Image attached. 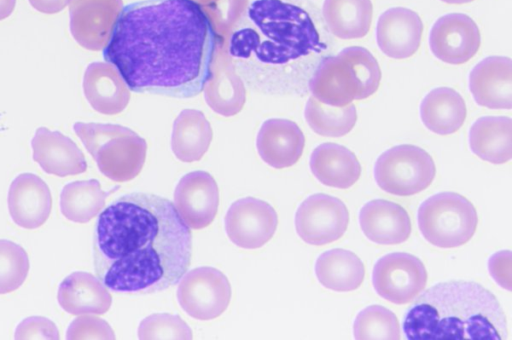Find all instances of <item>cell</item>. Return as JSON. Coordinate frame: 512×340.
I'll return each mask as SVG.
<instances>
[{
  "instance_id": "6da1fadb",
  "label": "cell",
  "mask_w": 512,
  "mask_h": 340,
  "mask_svg": "<svg viewBox=\"0 0 512 340\" xmlns=\"http://www.w3.org/2000/svg\"><path fill=\"white\" fill-rule=\"evenodd\" d=\"M219 42L192 0H142L123 8L103 57L134 92L190 98L203 90Z\"/></svg>"
},
{
  "instance_id": "7a4b0ae2",
  "label": "cell",
  "mask_w": 512,
  "mask_h": 340,
  "mask_svg": "<svg viewBox=\"0 0 512 340\" xmlns=\"http://www.w3.org/2000/svg\"><path fill=\"white\" fill-rule=\"evenodd\" d=\"M192 235L170 200L124 194L99 215L93 238L94 270L111 291L160 292L188 271Z\"/></svg>"
},
{
  "instance_id": "3957f363",
  "label": "cell",
  "mask_w": 512,
  "mask_h": 340,
  "mask_svg": "<svg viewBox=\"0 0 512 340\" xmlns=\"http://www.w3.org/2000/svg\"><path fill=\"white\" fill-rule=\"evenodd\" d=\"M228 37L227 54L244 83L269 95L303 93L327 45L303 8L254 0Z\"/></svg>"
},
{
  "instance_id": "277c9868",
  "label": "cell",
  "mask_w": 512,
  "mask_h": 340,
  "mask_svg": "<svg viewBox=\"0 0 512 340\" xmlns=\"http://www.w3.org/2000/svg\"><path fill=\"white\" fill-rule=\"evenodd\" d=\"M409 340L507 339L506 316L496 297L470 281L441 282L422 293L406 312Z\"/></svg>"
},
{
  "instance_id": "5b68a950",
  "label": "cell",
  "mask_w": 512,
  "mask_h": 340,
  "mask_svg": "<svg viewBox=\"0 0 512 340\" xmlns=\"http://www.w3.org/2000/svg\"><path fill=\"white\" fill-rule=\"evenodd\" d=\"M73 130L107 178L125 182L141 172L147 144L131 129L116 124L76 122Z\"/></svg>"
},
{
  "instance_id": "8992f818",
  "label": "cell",
  "mask_w": 512,
  "mask_h": 340,
  "mask_svg": "<svg viewBox=\"0 0 512 340\" xmlns=\"http://www.w3.org/2000/svg\"><path fill=\"white\" fill-rule=\"evenodd\" d=\"M423 238L438 248H456L475 234L478 216L474 205L455 192H440L424 200L417 214Z\"/></svg>"
},
{
  "instance_id": "52a82bcc",
  "label": "cell",
  "mask_w": 512,
  "mask_h": 340,
  "mask_svg": "<svg viewBox=\"0 0 512 340\" xmlns=\"http://www.w3.org/2000/svg\"><path fill=\"white\" fill-rule=\"evenodd\" d=\"M373 174L383 191L396 196H411L430 186L436 167L424 149L402 144L387 149L377 158Z\"/></svg>"
},
{
  "instance_id": "ba28073f",
  "label": "cell",
  "mask_w": 512,
  "mask_h": 340,
  "mask_svg": "<svg viewBox=\"0 0 512 340\" xmlns=\"http://www.w3.org/2000/svg\"><path fill=\"white\" fill-rule=\"evenodd\" d=\"M231 299L228 278L213 267H198L186 272L177 288L181 308L192 318L201 321L220 316Z\"/></svg>"
},
{
  "instance_id": "9c48e42d",
  "label": "cell",
  "mask_w": 512,
  "mask_h": 340,
  "mask_svg": "<svg viewBox=\"0 0 512 340\" xmlns=\"http://www.w3.org/2000/svg\"><path fill=\"white\" fill-rule=\"evenodd\" d=\"M427 272L422 261L405 252L379 258L372 270V285L383 299L403 305L414 300L425 288Z\"/></svg>"
},
{
  "instance_id": "30bf717a",
  "label": "cell",
  "mask_w": 512,
  "mask_h": 340,
  "mask_svg": "<svg viewBox=\"0 0 512 340\" xmlns=\"http://www.w3.org/2000/svg\"><path fill=\"white\" fill-rule=\"evenodd\" d=\"M294 221L297 235L305 243L319 246L344 235L349 224V212L340 199L317 193L299 205Z\"/></svg>"
},
{
  "instance_id": "8fae6325",
  "label": "cell",
  "mask_w": 512,
  "mask_h": 340,
  "mask_svg": "<svg viewBox=\"0 0 512 340\" xmlns=\"http://www.w3.org/2000/svg\"><path fill=\"white\" fill-rule=\"evenodd\" d=\"M224 225L233 244L243 249H257L275 234L278 217L269 203L254 197H245L230 205Z\"/></svg>"
},
{
  "instance_id": "7c38bea8",
  "label": "cell",
  "mask_w": 512,
  "mask_h": 340,
  "mask_svg": "<svg viewBox=\"0 0 512 340\" xmlns=\"http://www.w3.org/2000/svg\"><path fill=\"white\" fill-rule=\"evenodd\" d=\"M122 0H70V32L91 51L103 50L123 10Z\"/></svg>"
},
{
  "instance_id": "4fadbf2b",
  "label": "cell",
  "mask_w": 512,
  "mask_h": 340,
  "mask_svg": "<svg viewBox=\"0 0 512 340\" xmlns=\"http://www.w3.org/2000/svg\"><path fill=\"white\" fill-rule=\"evenodd\" d=\"M481 45L480 30L474 20L463 13H449L433 24L429 46L439 60L460 65L468 62Z\"/></svg>"
},
{
  "instance_id": "5bb4252c",
  "label": "cell",
  "mask_w": 512,
  "mask_h": 340,
  "mask_svg": "<svg viewBox=\"0 0 512 340\" xmlns=\"http://www.w3.org/2000/svg\"><path fill=\"white\" fill-rule=\"evenodd\" d=\"M173 205L189 228L207 227L214 220L219 205L216 181L201 170L185 174L175 188Z\"/></svg>"
},
{
  "instance_id": "9a60e30c",
  "label": "cell",
  "mask_w": 512,
  "mask_h": 340,
  "mask_svg": "<svg viewBox=\"0 0 512 340\" xmlns=\"http://www.w3.org/2000/svg\"><path fill=\"white\" fill-rule=\"evenodd\" d=\"M308 88L319 102L344 107L363 100L360 83L350 64L340 56L323 57L313 71Z\"/></svg>"
},
{
  "instance_id": "2e32d148",
  "label": "cell",
  "mask_w": 512,
  "mask_h": 340,
  "mask_svg": "<svg viewBox=\"0 0 512 340\" xmlns=\"http://www.w3.org/2000/svg\"><path fill=\"white\" fill-rule=\"evenodd\" d=\"M203 90L207 105L224 117L238 114L245 104L244 81L235 70L224 42H219L217 46L210 75Z\"/></svg>"
},
{
  "instance_id": "e0dca14e",
  "label": "cell",
  "mask_w": 512,
  "mask_h": 340,
  "mask_svg": "<svg viewBox=\"0 0 512 340\" xmlns=\"http://www.w3.org/2000/svg\"><path fill=\"white\" fill-rule=\"evenodd\" d=\"M7 199L13 222L24 229L42 226L51 213L50 189L39 176L32 173H21L14 178Z\"/></svg>"
},
{
  "instance_id": "ac0fdd59",
  "label": "cell",
  "mask_w": 512,
  "mask_h": 340,
  "mask_svg": "<svg viewBox=\"0 0 512 340\" xmlns=\"http://www.w3.org/2000/svg\"><path fill=\"white\" fill-rule=\"evenodd\" d=\"M423 33L420 16L405 7H393L383 12L376 25L379 49L393 59L409 58L418 50Z\"/></svg>"
},
{
  "instance_id": "d6986e66",
  "label": "cell",
  "mask_w": 512,
  "mask_h": 340,
  "mask_svg": "<svg viewBox=\"0 0 512 340\" xmlns=\"http://www.w3.org/2000/svg\"><path fill=\"white\" fill-rule=\"evenodd\" d=\"M33 160L47 173L59 177L78 175L87 169L77 144L59 131L39 127L31 140Z\"/></svg>"
},
{
  "instance_id": "ffe728a7",
  "label": "cell",
  "mask_w": 512,
  "mask_h": 340,
  "mask_svg": "<svg viewBox=\"0 0 512 340\" xmlns=\"http://www.w3.org/2000/svg\"><path fill=\"white\" fill-rule=\"evenodd\" d=\"M469 89L475 102L490 109L512 107V63L508 57L490 56L470 72Z\"/></svg>"
},
{
  "instance_id": "44dd1931",
  "label": "cell",
  "mask_w": 512,
  "mask_h": 340,
  "mask_svg": "<svg viewBox=\"0 0 512 340\" xmlns=\"http://www.w3.org/2000/svg\"><path fill=\"white\" fill-rule=\"evenodd\" d=\"M305 137L299 126L288 119L271 118L263 122L256 139L261 159L269 166L283 169L302 156Z\"/></svg>"
},
{
  "instance_id": "7402d4cb",
  "label": "cell",
  "mask_w": 512,
  "mask_h": 340,
  "mask_svg": "<svg viewBox=\"0 0 512 340\" xmlns=\"http://www.w3.org/2000/svg\"><path fill=\"white\" fill-rule=\"evenodd\" d=\"M359 224L368 240L381 245L403 243L411 234L407 211L399 204L384 199L365 203L359 212Z\"/></svg>"
},
{
  "instance_id": "603a6c76",
  "label": "cell",
  "mask_w": 512,
  "mask_h": 340,
  "mask_svg": "<svg viewBox=\"0 0 512 340\" xmlns=\"http://www.w3.org/2000/svg\"><path fill=\"white\" fill-rule=\"evenodd\" d=\"M82 86L90 106L101 114H118L130 100L129 87L118 70L108 62L90 63L85 69Z\"/></svg>"
},
{
  "instance_id": "cb8c5ba5",
  "label": "cell",
  "mask_w": 512,
  "mask_h": 340,
  "mask_svg": "<svg viewBox=\"0 0 512 340\" xmlns=\"http://www.w3.org/2000/svg\"><path fill=\"white\" fill-rule=\"evenodd\" d=\"M57 300L60 307L72 315H102L112 304L111 294L101 280L83 271L69 274L60 283Z\"/></svg>"
},
{
  "instance_id": "d4e9b609",
  "label": "cell",
  "mask_w": 512,
  "mask_h": 340,
  "mask_svg": "<svg viewBox=\"0 0 512 340\" xmlns=\"http://www.w3.org/2000/svg\"><path fill=\"white\" fill-rule=\"evenodd\" d=\"M309 166L315 178L325 186L347 189L361 175V165L355 154L336 143H322L311 153Z\"/></svg>"
},
{
  "instance_id": "484cf974",
  "label": "cell",
  "mask_w": 512,
  "mask_h": 340,
  "mask_svg": "<svg viewBox=\"0 0 512 340\" xmlns=\"http://www.w3.org/2000/svg\"><path fill=\"white\" fill-rule=\"evenodd\" d=\"M473 154L492 164H503L512 157V120L504 116H484L469 130Z\"/></svg>"
},
{
  "instance_id": "4316f807",
  "label": "cell",
  "mask_w": 512,
  "mask_h": 340,
  "mask_svg": "<svg viewBox=\"0 0 512 340\" xmlns=\"http://www.w3.org/2000/svg\"><path fill=\"white\" fill-rule=\"evenodd\" d=\"M467 109L462 96L449 87L431 90L421 101L420 118L424 126L438 135H449L461 128Z\"/></svg>"
},
{
  "instance_id": "83f0119b",
  "label": "cell",
  "mask_w": 512,
  "mask_h": 340,
  "mask_svg": "<svg viewBox=\"0 0 512 340\" xmlns=\"http://www.w3.org/2000/svg\"><path fill=\"white\" fill-rule=\"evenodd\" d=\"M314 271L323 287L336 292L356 290L365 276V267L360 258L342 248L321 253L316 259Z\"/></svg>"
},
{
  "instance_id": "f1b7e54d",
  "label": "cell",
  "mask_w": 512,
  "mask_h": 340,
  "mask_svg": "<svg viewBox=\"0 0 512 340\" xmlns=\"http://www.w3.org/2000/svg\"><path fill=\"white\" fill-rule=\"evenodd\" d=\"M212 138L213 131L204 114L184 109L173 123L171 149L182 162L198 161L208 150Z\"/></svg>"
},
{
  "instance_id": "f546056e",
  "label": "cell",
  "mask_w": 512,
  "mask_h": 340,
  "mask_svg": "<svg viewBox=\"0 0 512 340\" xmlns=\"http://www.w3.org/2000/svg\"><path fill=\"white\" fill-rule=\"evenodd\" d=\"M322 13L334 36L358 39L370 29L373 6L371 0H324Z\"/></svg>"
},
{
  "instance_id": "4dcf8cb0",
  "label": "cell",
  "mask_w": 512,
  "mask_h": 340,
  "mask_svg": "<svg viewBox=\"0 0 512 340\" xmlns=\"http://www.w3.org/2000/svg\"><path fill=\"white\" fill-rule=\"evenodd\" d=\"M110 193L96 179L70 182L60 193L61 213L72 222L87 223L103 209Z\"/></svg>"
},
{
  "instance_id": "1f68e13d",
  "label": "cell",
  "mask_w": 512,
  "mask_h": 340,
  "mask_svg": "<svg viewBox=\"0 0 512 340\" xmlns=\"http://www.w3.org/2000/svg\"><path fill=\"white\" fill-rule=\"evenodd\" d=\"M304 117L315 133L325 137H341L355 126L357 111L352 103L344 107H332L311 96L306 103Z\"/></svg>"
},
{
  "instance_id": "d6a6232c",
  "label": "cell",
  "mask_w": 512,
  "mask_h": 340,
  "mask_svg": "<svg viewBox=\"0 0 512 340\" xmlns=\"http://www.w3.org/2000/svg\"><path fill=\"white\" fill-rule=\"evenodd\" d=\"M353 336L361 339H400V327L396 315L380 305L362 309L353 323Z\"/></svg>"
},
{
  "instance_id": "836d02e7",
  "label": "cell",
  "mask_w": 512,
  "mask_h": 340,
  "mask_svg": "<svg viewBox=\"0 0 512 340\" xmlns=\"http://www.w3.org/2000/svg\"><path fill=\"white\" fill-rule=\"evenodd\" d=\"M29 258L19 244L0 239V294L17 290L29 272Z\"/></svg>"
},
{
  "instance_id": "e575fe53",
  "label": "cell",
  "mask_w": 512,
  "mask_h": 340,
  "mask_svg": "<svg viewBox=\"0 0 512 340\" xmlns=\"http://www.w3.org/2000/svg\"><path fill=\"white\" fill-rule=\"evenodd\" d=\"M249 0H206L199 5L215 34L226 42L233 29L246 13Z\"/></svg>"
},
{
  "instance_id": "d590c367",
  "label": "cell",
  "mask_w": 512,
  "mask_h": 340,
  "mask_svg": "<svg viewBox=\"0 0 512 340\" xmlns=\"http://www.w3.org/2000/svg\"><path fill=\"white\" fill-rule=\"evenodd\" d=\"M352 67L362 91V99L373 95L381 81V70L374 56L364 47H346L338 53Z\"/></svg>"
},
{
  "instance_id": "8d00e7d4",
  "label": "cell",
  "mask_w": 512,
  "mask_h": 340,
  "mask_svg": "<svg viewBox=\"0 0 512 340\" xmlns=\"http://www.w3.org/2000/svg\"><path fill=\"white\" fill-rule=\"evenodd\" d=\"M190 327L178 316L168 313L151 314L138 327V338L147 339H192Z\"/></svg>"
},
{
  "instance_id": "74e56055",
  "label": "cell",
  "mask_w": 512,
  "mask_h": 340,
  "mask_svg": "<svg viewBox=\"0 0 512 340\" xmlns=\"http://www.w3.org/2000/svg\"><path fill=\"white\" fill-rule=\"evenodd\" d=\"M66 339H115V334L105 320L92 314H83L70 323Z\"/></svg>"
},
{
  "instance_id": "f35d334b",
  "label": "cell",
  "mask_w": 512,
  "mask_h": 340,
  "mask_svg": "<svg viewBox=\"0 0 512 340\" xmlns=\"http://www.w3.org/2000/svg\"><path fill=\"white\" fill-rule=\"evenodd\" d=\"M15 339H59V331L53 321L42 316L22 320L15 329Z\"/></svg>"
},
{
  "instance_id": "ab89813d",
  "label": "cell",
  "mask_w": 512,
  "mask_h": 340,
  "mask_svg": "<svg viewBox=\"0 0 512 340\" xmlns=\"http://www.w3.org/2000/svg\"><path fill=\"white\" fill-rule=\"evenodd\" d=\"M511 263L510 250H501L492 254L487 263L490 276L507 291H511Z\"/></svg>"
},
{
  "instance_id": "60d3db41",
  "label": "cell",
  "mask_w": 512,
  "mask_h": 340,
  "mask_svg": "<svg viewBox=\"0 0 512 340\" xmlns=\"http://www.w3.org/2000/svg\"><path fill=\"white\" fill-rule=\"evenodd\" d=\"M30 5L38 12L55 14L62 11L70 0H28Z\"/></svg>"
},
{
  "instance_id": "b9f144b4",
  "label": "cell",
  "mask_w": 512,
  "mask_h": 340,
  "mask_svg": "<svg viewBox=\"0 0 512 340\" xmlns=\"http://www.w3.org/2000/svg\"><path fill=\"white\" fill-rule=\"evenodd\" d=\"M16 0H0V21L8 18L14 11Z\"/></svg>"
},
{
  "instance_id": "7bdbcfd3",
  "label": "cell",
  "mask_w": 512,
  "mask_h": 340,
  "mask_svg": "<svg viewBox=\"0 0 512 340\" xmlns=\"http://www.w3.org/2000/svg\"><path fill=\"white\" fill-rule=\"evenodd\" d=\"M444 3H448V4H465V3H470L474 0H440Z\"/></svg>"
},
{
  "instance_id": "ee69618b",
  "label": "cell",
  "mask_w": 512,
  "mask_h": 340,
  "mask_svg": "<svg viewBox=\"0 0 512 340\" xmlns=\"http://www.w3.org/2000/svg\"><path fill=\"white\" fill-rule=\"evenodd\" d=\"M193 2L197 3L198 5H201L202 3H204L206 0H192Z\"/></svg>"
}]
</instances>
